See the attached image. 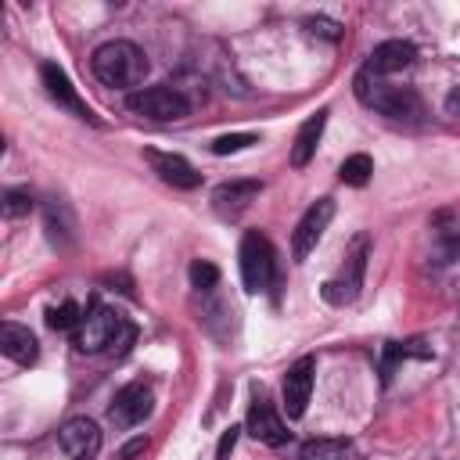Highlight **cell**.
Returning a JSON list of instances; mask_svg holds the SVG:
<instances>
[{
	"label": "cell",
	"instance_id": "6da1fadb",
	"mask_svg": "<svg viewBox=\"0 0 460 460\" xmlns=\"http://www.w3.org/2000/svg\"><path fill=\"white\" fill-rule=\"evenodd\" d=\"M133 338H137V327L119 309L101 305V302H93L83 313V323L72 334L75 349L90 352V356H97V352H126L133 345Z\"/></svg>",
	"mask_w": 460,
	"mask_h": 460
},
{
	"label": "cell",
	"instance_id": "7a4b0ae2",
	"mask_svg": "<svg viewBox=\"0 0 460 460\" xmlns=\"http://www.w3.org/2000/svg\"><path fill=\"white\" fill-rule=\"evenodd\" d=\"M90 72L101 86H111V90H129L133 86L140 90L144 75H147V54L129 43V40H108L93 50L90 58Z\"/></svg>",
	"mask_w": 460,
	"mask_h": 460
},
{
	"label": "cell",
	"instance_id": "3957f363",
	"mask_svg": "<svg viewBox=\"0 0 460 460\" xmlns=\"http://www.w3.org/2000/svg\"><path fill=\"white\" fill-rule=\"evenodd\" d=\"M352 90H356L363 108H370V111H377L385 119H395V122H420L424 119V101L417 97V90L385 83L381 75H374L367 68L356 75Z\"/></svg>",
	"mask_w": 460,
	"mask_h": 460
},
{
	"label": "cell",
	"instance_id": "277c9868",
	"mask_svg": "<svg viewBox=\"0 0 460 460\" xmlns=\"http://www.w3.org/2000/svg\"><path fill=\"white\" fill-rule=\"evenodd\" d=\"M126 108L140 119H151V122H180L190 115V101L183 90L169 86V83H158V86H140L126 97Z\"/></svg>",
	"mask_w": 460,
	"mask_h": 460
},
{
	"label": "cell",
	"instance_id": "5b68a950",
	"mask_svg": "<svg viewBox=\"0 0 460 460\" xmlns=\"http://www.w3.org/2000/svg\"><path fill=\"white\" fill-rule=\"evenodd\" d=\"M237 259H241V284H244V291L248 295L266 291L270 280H273V244H270V237L259 234V230H244Z\"/></svg>",
	"mask_w": 460,
	"mask_h": 460
},
{
	"label": "cell",
	"instance_id": "8992f818",
	"mask_svg": "<svg viewBox=\"0 0 460 460\" xmlns=\"http://www.w3.org/2000/svg\"><path fill=\"white\" fill-rule=\"evenodd\" d=\"M367 248H370V241H367V234H359V237L349 244V252H345V270H341V277H334V280L323 284V298H327L331 305H345V302H352V298L359 295V288H363V270H367Z\"/></svg>",
	"mask_w": 460,
	"mask_h": 460
},
{
	"label": "cell",
	"instance_id": "52a82bcc",
	"mask_svg": "<svg viewBox=\"0 0 460 460\" xmlns=\"http://www.w3.org/2000/svg\"><path fill=\"white\" fill-rule=\"evenodd\" d=\"M331 219H334V201H331V198H320V201H313V205L302 212L295 234H291V259H295V262H305V259H309V252L320 244L323 230L331 226Z\"/></svg>",
	"mask_w": 460,
	"mask_h": 460
},
{
	"label": "cell",
	"instance_id": "ba28073f",
	"mask_svg": "<svg viewBox=\"0 0 460 460\" xmlns=\"http://www.w3.org/2000/svg\"><path fill=\"white\" fill-rule=\"evenodd\" d=\"M151 406H155L151 385H147V381H129V385H122V388L115 392V399H111V406H108V420H111L115 428H137V424L151 413Z\"/></svg>",
	"mask_w": 460,
	"mask_h": 460
},
{
	"label": "cell",
	"instance_id": "9c48e42d",
	"mask_svg": "<svg viewBox=\"0 0 460 460\" xmlns=\"http://www.w3.org/2000/svg\"><path fill=\"white\" fill-rule=\"evenodd\" d=\"M40 83H43L47 97H50L58 108L72 111V115H75V119H83V122H97V115H93V111H90V104L79 97V90L72 86V79L65 75V68H58L54 61H43V65H40Z\"/></svg>",
	"mask_w": 460,
	"mask_h": 460
},
{
	"label": "cell",
	"instance_id": "30bf717a",
	"mask_svg": "<svg viewBox=\"0 0 460 460\" xmlns=\"http://www.w3.org/2000/svg\"><path fill=\"white\" fill-rule=\"evenodd\" d=\"M244 431H248L252 438L266 442V446H284V442L291 438L284 417L277 413V406H273L262 392L252 395V406H248V417H244Z\"/></svg>",
	"mask_w": 460,
	"mask_h": 460
},
{
	"label": "cell",
	"instance_id": "8fae6325",
	"mask_svg": "<svg viewBox=\"0 0 460 460\" xmlns=\"http://www.w3.org/2000/svg\"><path fill=\"white\" fill-rule=\"evenodd\" d=\"M313 374H316V359L313 356H302L288 367L284 374V388H280V399H284V413L291 420H298L309 406V395H313Z\"/></svg>",
	"mask_w": 460,
	"mask_h": 460
},
{
	"label": "cell",
	"instance_id": "7c38bea8",
	"mask_svg": "<svg viewBox=\"0 0 460 460\" xmlns=\"http://www.w3.org/2000/svg\"><path fill=\"white\" fill-rule=\"evenodd\" d=\"M58 446L68 460H93L101 453V428L90 417H68L58 428Z\"/></svg>",
	"mask_w": 460,
	"mask_h": 460
},
{
	"label": "cell",
	"instance_id": "4fadbf2b",
	"mask_svg": "<svg viewBox=\"0 0 460 460\" xmlns=\"http://www.w3.org/2000/svg\"><path fill=\"white\" fill-rule=\"evenodd\" d=\"M144 158H147V165H151V172L162 180V183H169V187H176V190H194V187H201V172L183 158V155H172V151H144Z\"/></svg>",
	"mask_w": 460,
	"mask_h": 460
},
{
	"label": "cell",
	"instance_id": "5bb4252c",
	"mask_svg": "<svg viewBox=\"0 0 460 460\" xmlns=\"http://www.w3.org/2000/svg\"><path fill=\"white\" fill-rule=\"evenodd\" d=\"M262 183L259 180H226L212 190V208L223 216V219H237L255 198H259Z\"/></svg>",
	"mask_w": 460,
	"mask_h": 460
},
{
	"label": "cell",
	"instance_id": "9a60e30c",
	"mask_svg": "<svg viewBox=\"0 0 460 460\" xmlns=\"http://www.w3.org/2000/svg\"><path fill=\"white\" fill-rule=\"evenodd\" d=\"M417 61V47L410 40H385L370 50V61H367V72L374 75H392V72H406L410 65Z\"/></svg>",
	"mask_w": 460,
	"mask_h": 460
},
{
	"label": "cell",
	"instance_id": "2e32d148",
	"mask_svg": "<svg viewBox=\"0 0 460 460\" xmlns=\"http://www.w3.org/2000/svg\"><path fill=\"white\" fill-rule=\"evenodd\" d=\"M0 352H4L11 363H18V367H32L36 356H40V341H36V334H32L29 327H22V323H4V327H0Z\"/></svg>",
	"mask_w": 460,
	"mask_h": 460
},
{
	"label": "cell",
	"instance_id": "e0dca14e",
	"mask_svg": "<svg viewBox=\"0 0 460 460\" xmlns=\"http://www.w3.org/2000/svg\"><path fill=\"white\" fill-rule=\"evenodd\" d=\"M323 126H327V108H320L316 115H309V119L298 126L295 144H291V165H295V169H305V165H309V158L316 155V144H320V137H323Z\"/></svg>",
	"mask_w": 460,
	"mask_h": 460
},
{
	"label": "cell",
	"instance_id": "ac0fdd59",
	"mask_svg": "<svg viewBox=\"0 0 460 460\" xmlns=\"http://www.w3.org/2000/svg\"><path fill=\"white\" fill-rule=\"evenodd\" d=\"M43 223H47V237L58 244V248H68L75 241V223H72V212L65 201H50L47 212H43Z\"/></svg>",
	"mask_w": 460,
	"mask_h": 460
},
{
	"label": "cell",
	"instance_id": "d6986e66",
	"mask_svg": "<svg viewBox=\"0 0 460 460\" xmlns=\"http://www.w3.org/2000/svg\"><path fill=\"white\" fill-rule=\"evenodd\" d=\"M356 446L349 438H309L302 446V460H356Z\"/></svg>",
	"mask_w": 460,
	"mask_h": 460
},
{
	"label": "cell",
	"instance_id": "ffe728a7",
	"mask_svg": "<svg viewBox=\"0 0 460 460\" xmlns=\"http://www.w3.org/2000/svg\"><path fill=\"white\" fill-rule=\"evenodd\" d=\"M435 237H438L446 259H460V216L442 212V216L435 219Z\"/></svg>",
	"mask_w": 460,
	"mask_h": 460
},
{
	"label": "cell",
	"instance_id": "44dd1931",
	"mask_svg": "<svg viewBox=\"0 0 460 460\" xmlns=\"http://www.w3.org/2000/svg\"><path fill=\"white\" fill-rule=\"evenodd\" d=\"M79 323H83V309H79L72 298H65L61 305H50V309H47V327H50V331H72V334H75Z\"/></svg>",
	"mask_w": 460,
	"mask_h": 460
},
{
	"label": "cell",
	"instance_id": "7402d4cb",
	"mask_svg": "<svg viewBox=\"0 0 460 460\" xmlns=\"http://www.w3.org/2000/svg\"><path fill=\"white\" fill-rule=\"evenodd\" d=\"M370 172H374L370 155H349V158L338 165V176H341V183H349V187H363V183L370 180Z\"/></svg>",
	"mask_w": 460,
	"mask_h": 460
},
{
	"label": "cell",
	"instance_id": "603a6c76",
	"mask_svg": "<svg viewBox=\"0 0 460 460\" xmlns=\"http://www.w3.org/2000/svg\"><path fill=\"white\" fill-rule=\"evenodd\" d=\"M29 212H32V194H29L25 187L4 190V216H7V219H22V216H29Z\"/></svg>",
	"mask_w": 460,
	"mask_h": 460
},
{
	"label": "cell",
	"instance_id": "cb8c5ba5",
	"mask_svg": "<svg viewBox=\"0 0 460 460\" xmlns=\"http://www.w3.org/2000/svg\"><path fill=\"white\" fill-rule=\"evenodd\" d=\"M252 144H259L255 133H223V137L212 140V155H237V151H244Z\"/></svg>",
	"mask_w": 460,
	"mask_h": 460
},
{
	"label": "cell",
	"instance_id": "d4e9b609",
	"mask_svg": "<svg viewBox=\"0 0 460 460\" xmlns=\"http://www.w3.org/2000/svg\"><path fill=\"white\" fill-rule=\"evenodd\" d=\"M190 284H194L198 291H212V288L219 284V270H216L212 262H205V259H198V262L190 266Z\"/></svg>",
	"mask_w": 460,
	"mask_h": 460
},
{
	"label": "cell",
	"instance_id": "484cf974",
	"mask_svg": "<svg viewBox=\"0 0 460 460\" xmlns=\"http://www.w3.org/2000/svg\"><path fill=\"white\" fill-rule=\"evenodd\" d=\"M305 29H309L313 36L331 40V43H334V40H341V25H338L334 18H309V22H305Z\"/></svg>",
	"mask_w": 460,
	"mask_h": 460
},
{
	"label": "cell",
	"instance_id": "4316f807",
	"mask_svg": "<svg viewBox=\"0 0 460 460\" xmlns=\"http://www.w3.org/2000/svg\"><path fill=\"white\" fill-rule=\"evenodd\" d=\"M237 435H241V428H234V424L223 431V438H219V446H216V460H226V456L234 453V446H237Z\"/></svg>",
	"mask_w": 460,
	"mask_h": 460
},
{
	"label": "cell",
	"instance_id": "83f0119b",
	"mask_svg": "<svg viewBox=\"0 0 460 460\" xmlns=\"http://www.w3.org/2000/svg\"><path fill=\"white\" fill-rule=\"evenodd\" d=\"M144 449H147V438L140 435V438H133V442H126V446L119 449V456H115V460H133V456H137V453H144Z\"/></svg>",
	"mask_w": 460,
	"mask_h": 460
},
{
	"label": "cell",
	"instance_id": "f1b7e54d",
	"mask_svg": "<svg viewBox=\"0 0 460 460\" xmlns=\"http://www.w3.org/2000/svg\"><path fill=\"white\" fill-rule=\"evenodd\" d=\"M446 115L460 122V86H453V90H449V97H446Z\"/></svg>",
	"mask_w": 460,
	"mask_h": 460
}]
</instances>
